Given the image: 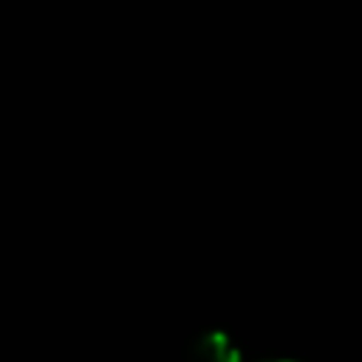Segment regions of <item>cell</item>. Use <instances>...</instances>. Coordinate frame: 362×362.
<instances>
[{
	"label": "cell",
	"mask_w": 362,
	"mask_h": 362,
	"mask_svg": "<svg viewBox=\"0 0 362 362\" xmlns=\"http://www.w3.org/2000/svg\"><path fill=\"white\" fill-rule=\"evenodd\" d=\"M192 362H240V348L223 331L201 334L189 348Z\"/></svg>",
	"instance_id": "cell-1"
}]
</instances>
